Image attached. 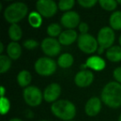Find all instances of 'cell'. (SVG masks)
I'll return each mask as SVG.
<instances>
[{
	"label": "cell",
	"instance_id": "9",
	"mask_svg": "<svg viewBox=\"0 0 121 121\" xmlns=\"http://www.w3.org/2000/svg\"><path fill=\"white\" fill-rule=\"evenodd\" d=\"M41 47L44 54L50 57L57 56L61 50L59 41L52 37H47L43 39L41 43Z\"/></svg>",
	"mask_w": 121,
	"mask_h": 121
},
{
	"label": "cell",
	"instance_id": "41",
	"mask_svg": "<svg viewBox=\"0 0 121 121\" xmlns=\"http://www.w3.org/2000/svg\"><path fill=\"white\" fill-rule=\"evenodd\" d=\"M71 121H74V120H71Z\"/></svg>",
	"mask_w": 121,
	"mask_h": 121
},
{
	"label": "cell",
	"instance_id": "13",
	"mask_svg": "<svg viewBox=\"0 0 121 121\" xmlns=\"http://www.w3.org/2000/svg\"><path fill=\"white\" fill-rule=\"evenodd\" d=\"M101 107H102L101 99L94 96L88 99V101L86 102V105H85V112L88 116L94 117L100 112Z\"/></svg>",
	"mask_w": 121,
	"mask_h": 121
},
{
	"label": "cell",
	"instance_id": "16",
	"mask_svg": "<svg viewBox=\"0 0 121 121\" xmlns=\"http://www.w3.org/2000/svg\"><path fill=\"white\" fill-rule=\"evenodd\" d=\"M7 53L8 56L11 60H17L22 54V47L20 44L16 42H11L7 47Z\"/></svg>",
	"mask_w": 121,
	"mask_h": 121
},
{
	"label": "cell",
	"instance_id": "15",
	"mask_svg": "<svg viewBox=\"0 0 121 121\" xmlns=\"http://www.w3.org/2000/svg\"><path fill=\"white\" fill-rule=\"evenodd\" d=\"M86 65L87 67L96 71H102L106 66L105 60L99 56H92L89 57L86 60Z\"/></svg>",
	"mask_w": 121,
	"mask_h": 121
},
{
	"label": "cell",
	"instance_id": "7",
	"mask_svg": "<svg viewBox=\"0 0 121 121\" xmlns=\"http://www.w3.org/2000/svg\"><path fill=\"white\" fill-rule=\"evenodd\" d=\"M115 39L114 32L110 27H104L99 29L97 35V42L99 47H101L105 50L113 47V43Z\"/></svg>",
	"mask_w": 121,
	"mask_h": 121
},
{
	"label": "cell",
	"instance_id": "11",
	"mask_svg": "<svg viewBox=\"0 0 121 121\" xmlns=\"http://www.w3.org/2000/svg\"><path fill=\"white\" fill-rule=\"evenodd\" d=\"M61 93V88L57 83H52L45 88L43 92V99L48 103L57 101Z\"/></svg>",
	"mask_w": 121,
	"mask_h": 121
},
{
	"label": "cell",
	"instance_id": "1",
	"mask_svg": "<svg viewBox=\"0 0 121 121\" xmlns=\"http://www.w3.org/2000/svg\"><path fill=\"white\" fill-rule=\"evenodd\" d=\"M101 100L109 108L117 109L121 106V84L111 81L104 86L101 91Z\"/></svg>",
	"mask_w": 121,
	"mask_h": 121
},
{
	"label": "cell",
	"instance_id": "17",
	"mask_svg": "<svg viewBox=\"0 0 121 121\" xmlns=\"http://www.w3.org/2000/svg\"><path fill=\"white\" fill-rule=\"evenodd\" d=\"M106 58L111 62L121 61V47L113 46L106 51Z\"/></svg>",
	"mask_w": 121,
	"mask_h": 121
},
{
	"label": "cell",
	"instance_id": "34",
	"mask_svg": "<svg viewBox=\"0 0 121 121\" xmlns=\"http://www.w3.org/2000/svg\"><path fill=\"white\" fill-rule=\"evenodd\" d=\"M4 43H3V42H0V53H1V55H2L3 52H4Z\"/></svg>",
	"mask_w": 121,
	"mask_h": 121
},
{
	"label": "cell",
	"instance_id": "18",
	"mask_svg": "<svg viewBox=\"0 0 121 121\" xmlns=\"http://www.w3.org/2000/svg\"><path fill=\"white\" fill-rule=\"evenodd\" d=\"M74 62V57L70 53H63L57 59V65L60 68L66 69L72 66Z\"/></svg>",
	"mask_w": 121,
	"mask_h": 121
},
{
	"label": "cell",
	"instance_id": "20",
	"mask_svg": "<svg viewBox=\"0 0 121 121\" xmlns=\"http://www.w3.org/2000/svg\"><path fill=\"white\" fill-rule=\"evenodd\" d=\"M9 36L13 42H17V41L20 40L22 36L21 27L17 24H11L9 28Z\"/></svg>",
	"mask_w": 121,
	"mask_h": 121
},
{
	"label": "cell",
	"instance_id": "19",
	"mask_svg": "<svg viewBox=\"0 0 121 121\" xmlns=\"http://www.w3.org/2000/svg\"><path fill=\"white\" fill-rule=\"evenodd\" d=\"M17 81L21 87H27L32 81V75L27 70H22L17 74Z\"/></svg>",
	"mask_w": 121,
	"mask_h": 121
},
{
	"label": "cell",
	"instance_id": "10",
	"mask_svg": "<svg viewBox=\"0 0 121 121\" xmlns=\"http://www.w3.org/2000/svg\"><path fill=\"white\" fill-rule=\"evenodd\" d=\"M80 17L79 14L75 11H69L66 12L60 17V23L64 27L67 29H74L75 27L80 25Z\"/></svg>",
	"mask_w": 121,
	"mask_h": 121
},
{
	"label": "cell",
	"instance_id": "35",
	"mask_svg": "<svg viewBox=\"0 0 121 121\" xmlns=\"http://www.w3.org/2000/svg\"><path fill=\"white\" fill-rule=\"evenodd\" d=\"M104 49L103 48V47H99V48H98V50H97V52H98V53L100 55V54H102L103 52H104Z\"/></svg>",
	"mask_w": 121,
	"mask_h": 121
},
{
	"label": "cell",
	"instance_id": "6",
	"mask_svg": "<svg viewBox=\"0 0 121 121\" xmlns=\"http://www.w3.org/2000/svg\"><path fill=\"white\" fill-rule=\"evenodd\" d=\"M23 99L29 106L37 107L40 105L43 99V93L37 86H27L23 91Z\"/></svg>",
	"mask_w": 121,
	"mask_h": 121
},
{
	"label": "cell",
	"instance_id": "22",
	"mask_svg": "<svg viewBox=\"0 0 121 121\" xmlns=\"http://www.w3.org/2000/svg\"><path fill=\"white\" fill-rule=\"evenodd\" d=\"M28 22L33 28H38L42 23V17L38 12H31L28 15Z\"/></svg>",
	"mask_w": 121,
	"mask_h": 121
},
{
	"label": "cell",
	"instance_id": "33",
	"mask_svg": "<svg viewBox=\"0 0 121 121\" xmlns=\"http://www.w3.org/2000/svg\"><path fill=\"white\" fill-rule=\"evenodd\" d=\"M1 97H4V94H5V88H4V86H1Z\"/></svg>",
	"mask_w": 121,
	"mask_h": 121
},
{
	"label": "cell",
	"instance_id": "39",
	"mask_svg": "<svg viewBox=\"0 0 121 121\" xmlns=\"http://www.w3.org/2000/svg\"><path fill=\"white\" fill-rule=\"evenodd\" d=\"M119 121H121V114H120V115H119Z\"/></svg>",
	"mask_w": 121,
	"mask_h": 121
},
{
	"label": "cell",
	"instance_id": "2",
	"mask_svg": "<svg viewBox=\"0 0 121 121\" xmlns=\"http://www.w3.org/2000/svg\"><path fill=\"white\" fill-rule=\"evenodd\" d=\"M51 111L56 117L64 121L72 120L76 114L75 104L67 99H59L54 102L51 106Z\"/></svg>",
	"mask_w": 121,
	"mask_h": 121
},
{
	"label": "cell",
	"instance_id": "31",
	"mask_svg": "<svg viewBox=\"0 0 121 121\" xmlns=\"http://www.w3.org/2000/svg\"><path fill=\"white\" fill-rule=\"evenodd\" d=\"M78 29L81 34H87L88 31H89V26L86 22H81L80 25L78 26Z\"/></svg>",
	"mask_w": 121,
	"mask_h": 121
},
{
	"label": "cell",
	"instance_id": "4",
	"mask_svg": "<svg viewBox=\"0 0 121 121\" xmlns=\"http://www.w3.org/2000/svg\"><path fill=\"white\" fill-rule=\"evenodd\" d=\"M36 72L42 76H52L56 71V62L50 57H41L34 65Z\"/></svg>",
	"mask_w": 121,
	"mask_h": 121
},
{
	"label": "cell",
	"instance_id": "38",
	"mask_svg": "<svg viewBox=\"0 0 121 121\" xmlns=\"http://www.w3.org/2000/svg\"><path fill=\"white\" fill-rule=\"evenodd\" d=\"M117 3H118V4H121V0H118Z\"/></svg>",
	"mask_w": 121,
	"mask_h": 121
},
{
	"label": "cell",
	"instance_id": "5",
	"mask_svg": "<svg viewBox=\"0 0 121 121\" xmlns=\"http://www.w3.org/2000/svg\"><path fill=\"white\" fill-rule=\"evenodd\" d=\"M77 45L79 49L86 54H92L99 48L97 39L91 34H81L78 37Z\"/></svg>",
	"mask_w": 121,
	"mask_h": 121
},
{
	"label": "cell",
	"instance_id": "26",
	"mask_svg": "<svg viewBox=\"0 0 121 121\" xmlns=\"http://www.w3.org/2000/svg\"><path fill=\"white\" fill-rule=\"evenodd\" d=\"M58 9L60 11H66V12H69L75 5V1L74 0H60L58 3Z\"/></svg>",
	"mask_w": 121,
	"mask_h": 121
},
{
	"label": "cell",
	"instance_id": "3",
	"mask_svg": "<svg viewBox=\"0 0 121 121\" xmlns=\"http://www.w3.org/2000/svg\"><path fill=\"white\" fill-rule=\"evenodd\" d=\"M28 8L27 4L22 2H16L9 5L4 12V17L8 22L17 24L27 16Z\"/></svg>",
	"mask_w": 121,
	"mask_h": 121
},
{
	"label": "cell",
	"instance_id": "29",
	"mask_svg": "<svg viewBox=\"0 0 121 121\" xmlns=\"http://www.w3.org/2000/svg\"><path fill=\"white\" fill-rule=\"evenodd\" d=\"M23 47L26 49L32 50V49H35L36 47H38V42L33 39H27L23 42Z\"/></svg>",
	"mask_w": 121,
	"mask_h": 121
},
{
	"label": "cell",
	"instance_id": "32",
	"mask_svg": "<svg viewBox=\"0 0 121 121\" xmlns=\"http://www.w3.org/2000/svg\"><path fill=\"white\" fill-rule=\"evenodd\" d=\"M25 115L27 118H28V119H32V118L34 117V114L32 113V110H30V109H27L25 112Z\"/></svg>",
	"mask_w": 121,
	"mask_h": 121
},
{
	"label": "cell",
	"instance_id": "23",
	"mask_svg": "<svg viewBox=\"0 0 121 121\" xmlns=\"http://www.w3.org/2000/svg\"><path fill=\"white\" fill-rule=\"evenodd\" d=\"M12 66V60L6 55H0V73L7 72Z\"/></svg>",
	"mask_w": 121,
	"mask_h": 121
},
{
	"label": "cell",
	"instance_id": "24",
	"mask_svg": "<svg viewBox=\"0 0 121 121\" xmlns=\"http://www.w3.org/2000/svg\"><path fill=\"white\" fill-rule=\"evenodd\" d=\"M61 28L60 25L57 23H52L47 27V33L50 36V37L55 38L56 37H59L61 33Z\"/></svg>",
	"mask_w": 121,
	"mask_h": 121
},
{
	"label": "cell",
	"instance_id": "36",
	"mask_svg": "<svg viewBox=\"0 0 121 121\" xmlns=\"http://www.w3.org/2000/svg\"><path fill=\"white\" fill-rule=\"evenodd\" d=\"M9 121H22V120H21L18 118H13V119H11Z\"/></svg>",
	"mask_w": 121,
	"mask_h": 121
},
{
	"label": "cell",
	"instance_id": "25",
	"mask_svg": "<svg viewBox=\"0 0 121 121\" xmlns=\"http://www.w3.org/2000/svg\"><path fill=\"white\" fill-rule=\"evenodd\" d=\"M99 4L103 9L106 11H114L117 8L118 3L115 0H99Z\"/></svg>",
	"mask_w": 121,
	"mask_h": 121
},
{
	"label": "cell",
	"instance_id": "14",
	"mask_svg": "<svg viewBox=\"0 0 121 121\" xmlns=\"http://www.w3.org/2000/svg\"><path fill=\"white\" fill-rule=\"evenodd\" d=\"M77 39V32L74 29H66V31H63L60 33V35L59 36L58 41L60 43V45L69 46L76 42Z\"/></svg>",
	"mask_w": 121,
	"mask_h": 121
},
{
	"label": "cell",
	"instance_id": "27",
	"mask_svg": "<svg viewBox=\"0 0 121 121\" xmlns=\"http://www.w3.org/2000/svg\"><path fill=\"white\" fill-rule=\"evenodd\" d=\"M10 109V101L7 97H1L0 99V113L2 115H5Z\"/></svg>",
	"mask_w": 121,
	"mask_h": 121
},
{
	"label": "cell",
	"instance_id": "12",
	"mask_svg": "<svg viewBox=\"0 0 121 121\" xmlns=\"http://www.w3.org/2000/svg\"><path fill=\"white\" fill-rule=\"evenodd\" d=\"M94 81V74L88 70H81L75 76V83L78 87H88Z\"/></svg>",
	"mask_w": 121,
	"mask_h": 121
},
{
	"label": "cell",
	"instance_id": "28",
	"mask_svg": "<svg viewBox=\"0 0 121 121\" xmlns=\"http://www.w3.org/2000/svg\"><path fill=\"white\" fill-rule=\"evenodd\" d=\"M97 3H99L97 0H78V4L85 9H91Z\"/></svg>",
	"mask_w": 121,
	"mask_h": 121
},
{
	"label": "cell",
	"instance_id": "8",
	"mask_svg": "<svg viewBox=\"0 0 121 121\" xmlns=\"http://www.w3.org/2000/svg\"><path fill=\"white\" fill-rule=\"evenodd\" d=\"M36 8L42 17H52L56 13L58 5L52 0H39L36 4Z\"/></svg>",
	"mask_w": 121,
	"mask_h": 121
},
{
	"label": "cell",
	"instance_id": "37",
	"mask_svg": "<svg viewBox=\"0 0 121 121\" xmlns=\"http://www.w3.org/2000/svg\"><path fill=\"white\" fill-rule=\"evenodd\" d=\"M119 46L121 47V35H120V37H119Z\"/></svg>",
	"mask_w": 121,
	"mask_h": 121
},
{
	"label": "cell",
	"instance_id": "30",
	"mask_svg": "<svg viewBox=\"0 0 121 121\" xmlns=\"http://www.w3.org/2000/svg\"><path fill=\"white\" fill-rule=\"evenodd\" d=\"M113 76L116 80V82L121 84V66L114 69V72H113Z\"/></svg>",
	"mask_w": 121,
	"mask_h": 121
},
{
	"label": "cell",
	"instance_id": "21",
	"mask_svg": "<svg viewBox=\"0 0 121 121\" xmlns=\"http://www.w3.org/2000/svg\"><path fill=\"white\" fill-rule=\"evenodd\" d=\"M109 25L113 30H121V11H116L111 14Z\"/></svg>",
	"mask_w": 121,
	"mask_h": 121
},
{
	"label": "cell",
	"instance_id": "40",
	"mask_svg": "<svg viewBox=\"0 0 121 121\" xmlns=\"http://www.w3.org/2000/svg\"><path fill=\"white\" fill-rule=\"evenodd\" d=\"M40 121H47V120H40Z\"/></svg>",
	"mask_w": 121,
	"mask_h": 121
}]
</instances>
